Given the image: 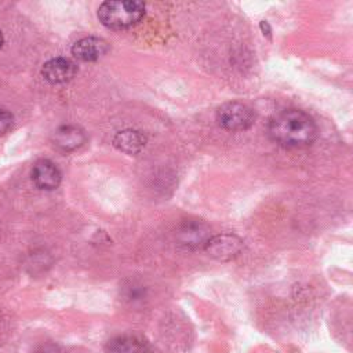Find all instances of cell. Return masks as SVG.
<instances>
[{
  "instance_id": "cell-1",
  "label": "cell",
  "mask_w": 353,
  "mask_h": 353,
  "mask_svg": "<svg viewBox=\"0 0 353 353\" xmlns=\"http://www.w3.org/2000/svg\"><path fill=\"white\" fill-rule=\"evenodd\" d=\"M268 131L274 142L288 148L307 146L317 137L314 120L299 109H285L274 114Z\"/></svg>"
},
{
  "instance_id": "cell-2",
  "label": "cell",
  "mask_w": 353,
  "mask_h": 353,
  "mask_svg": "<svg viewBox=\"0 0 353 353\" xmlns=\"http://www.w3.org/2000/svg\"><path fill=\"white\" fill-rule=\"evenodd\" d=\"M145 15V4L132 0L105 1L98 8V19L110 29H125L138 23Z\"/></svg>"
},
{
  "instance_id": "cell-3",
  "label": "cell",
  "mask_w": 353,
  "mask_h": 353,
  "mask_svg": "<svg viewBox=\"0 0 353 353\" xmlns=\"http://www.w3.org/2000/svg\"><path fill=\"white\" fill-rule=\"evenodd\" d=\"M216 120L221 127L230 131H243L254 124L255 114L251 108L240 102L223 103L216 112Z\"/></svg>"
},
{
  "instance_id": "cell-4",
  "label": "cell",
  "mask_w": 353,
  "mask_h": 353,
  "mask_svg": "<svg viewBox=\"0 0 353 353\" xmlns=\"http://www.w3.org/2000/svg\"><path fill=\"white\" fill-rule=\"evenodd\" d=\"M204 248L211 256L219 261H229L240 254L243 241L233 234H218L210 237L204 244Z\"/></svg>"
},
{
  "instance_id": "cell-5",
  "label": "cell",
  "mask_w": 353,
  "mask_h": 353,
  "mask_svg": "<svg viewBox=\"0 0 353 353\" xmlns=\"http://www.w3.org/2000/svg\"><path fill=\"white\" fill-rule=\"evenodd\" d=\"M77 73V66L73 61L58 57L47 61L41 68V76L51 84H63L70 81Z\"/></svg>"
},
{
  "instance_id": "cell-6",
  "label": "cell",
  "mask_w": 353,
  "mask_h": 353,
  "mask_svg": "<svg viewBox=\"0 0 353 353\" xmlns=\"http://www.w3.org/2000/svg\"><path fill=\"white\" fill-rule=\"evenodd\" d=\"M109 51L106 40L95 36H88L77 40L72 47V54L76 59L83 62H92L102 58Z\"/></svg>"
},
{
  "instance_id": "cell-7",
  "label": "cell",
  "mask_w": 353,
  "mask_h": 353,
  "mask_svg": "<svg viewBox=\"0 0 353 353\" xmlns=\"http://www.w3.org/2000/svg\"><path fill=\"white\" fill-rule=\"evenodd\" d=\"M32 179L39 189L52 190L61 183V171L52 161L41 159L33 165Z\"/></svg>"
},
{
  "instance_id": "cell-8",
  "label": "cell",
  "mask_w": 353,
  "mask_h": 353,
  "mask_svg": "<svg viewBox=\"0 0 353 353\" xmlns=\"http://www.w3.org/2000/svg\"><path fill=\"white\" fill-rule=\"evenodd\" d=\"M208 239V228L203 222L188 221L178 230L179 243L188 248L204 245Z\"/></svg>"
},
{
  "instance_id": "cell-9",
  "label": "cell",
  "mask_w": 353,
  "mask_h": 353,
  "mask_svg": "<svg viewBox=\"0 0 353 353\" xmlns=\"http://www.w3.org/2000/svg\"><path fill=\"white\" fill-rule=\"evenodd\" d=\"M85 142V134L76 125H63L54 134V143L62 150H73Z\"/></svg>"
},
{
  "instance_id": "cell-10",
  "label": "cell",
  "mask_w": 353,
  "mask_h": 353,
  "mask_svg": "<svg viewBox=\"0 0 353 353\" xmlns=\"http://www.w3.org/2000/svg\"><path fill=\"white\" fill-rule=\"evenodd\" d=\"M106 353H152L146 342L138 336L124 335L113 338L106 345Z\"/></svg>"
},
{
  "instance_id": "cell-11",
  "label": "cell",
  "mask_w": 353,
  "mask_h": 353,
  "mask_svg": "<svg viewBox=\"0 0 353 353\" xmlns=\"http://www.w3.org/2000/svg\"><path fill=\"white\" fill-rule=\"evenodd\" d=\"M145 143H146V138L139 131H135V130L120 131L113 138V145L119 150L127 154H137L138 152L142 150Z\"/></svg>"
},
{
  "instance_id": "cell-12",
  "label": "cell",
  "mask_w": 353,
  "mask_h": 353,
  "mask_svg": "<svg viewBox=\"0 0 353 353\" xmlns=\"http://www.w3.org/2000/svg\"><path fill=\"white\" fill-rule=\"evenodd\" d=\"M14 124V116L6 110V109H0V137L4 135Z\"/></svg>"
},
{
  "instance_id": "cell-13",
  "label": "cell",
  "mask_w": 353,
  "mask_h": 353,
  "mask_svg": "<svg viewBox=\"0 0 353 353\" xmlns=\"http://www.w3.org/2000/svg\"><path fill=\"white\" fill-rule=\"evenodd\" d=\"M34 353H62V350L54 343H43L34 350Z\"/></svg>"
},
{
  "instance_id": "cell-14",
  "label": "cell",
  "mask_w": 353,
  "mask_h": 353,
  "mask_svg": "<svg viewBox=\"0 0 353 353\" xmlns=\"http://www.w3.org/2000/svg\"><path fill=\"white\" fill-rule=\"evenodd\" d=\"M261 29H262L263 34L270 36V28H269V25H268V22H266V21H262V22H261Z\"/></svg>"
},
{
  "instance_id": "cell-15",
  "label": "cell",
  "mask_w": 353,
  "mask_h": 353,
  "mask_svg": "<svg viewBox=\"0 0 353 353\" xmlns=\"http://www.w3.org/2000/svg\"><path fill=\"white\" fill-rule=\"evenodd\" d=\"M3 41H4V39H3V33H1V30H0V48H1V46H3Z\"/></svg>"
}]
</instances>
